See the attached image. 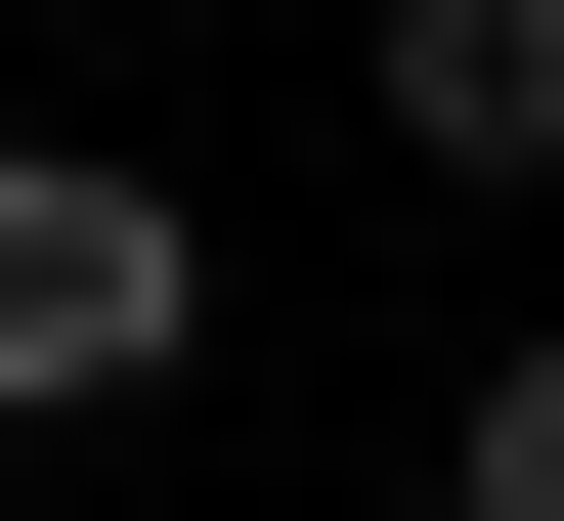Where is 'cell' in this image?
<instances>
[{"label":"cell","instance_id":"cell-1","mask_svg":"<svg viewBox=\"0 0 564 521\" xmlns=\"http://www.w3.org/2000/svg\"><path fill=\"white\" fill-rule=\"evenodd\" d=\"M217 348V218L131 131H0V435H87V391H174Z\"/></svg>","mask_w":564,"mask_h":521},{"label":"cell","instance_id":"cell-2","mask_svg":"<svg viewBox=\"0 0 564 521\" xmlns=\"http://www.w3.org/2000/svg\"><path fill=\"white\" fill-rule=\"evenodd\" d=\"M348 87H391V174H564V0H348Z\"/></svg>","mask_w":564,"mask_h":521},{"label":"cell","instance_id":"cell-3","mask_svg":"<svg viewBox=\"0 0 564 521\" xmlns=\"http://www.w3.org/2000/svg\"><path fill=\"white\" fill-rule=\"evenodd\" d=\"M478 521H564V304H521V348H478Z\"/></svg>","mask_w":564,"mask_h":521}]
</instances>
